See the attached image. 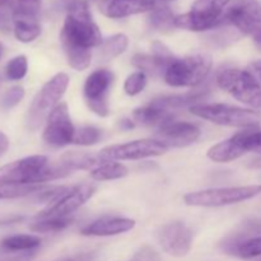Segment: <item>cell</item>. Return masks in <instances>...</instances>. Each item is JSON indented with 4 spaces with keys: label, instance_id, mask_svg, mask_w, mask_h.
<instances>
[{
    "label": "cell",
    "instance_id": "obj_38",
    "mask_svg": "<svg viewBox=\"0 0 261 261\" xmlns=\"http://www.w3.org/2000/svg\"><path fill=\"white\" fill-rule=\"evenodd\" d=\"M94 257H96V252H82V254L68 257L64 261H94Z\"/></svg>",
    "mask_w": 261,
    "mask_h": 261
},
{
    "label": "cell",
    "instance_id": "obj_5",
    "mask_svg": "<svg viewBox=\"0 0 261 261\" xmlns=\"http://www.w3.org/2000/svg\"><path fill=\"white\" fill-rule=\"evenodd\" d=\"M232 0H196L190 12L176 15L175 27L203 32L216 30L223 24L227 7Z\"/></svg>",
    "mask_w": 261,
    "mask_h": 261
},
{
    "label": "cell",
    "instance_id": "obj_40",
    "mask_svg": "<svg viewBox=\"0 0 261 261\" xmlns=\"http://www.w3.org/2000/svg\"><path fill=\"white\" fill-rule=\"evenodd\" d=\"M119 126L121 127V130H130L135 126V122L132 119H122L120 120Z\"/></svg>",
    "mask_w": 261,
    "mask_h": 261
},
{
    "label": "cell",
    "instance_id": "obj_8",
    "mask_svg": "<svg viewBox=\"0 0 261 261\" xmlns=\"http://www.w3.org/2000/svg\"><path fill=\"white\" fill-rule=\"evenodd\" d=\"M251 150H261V130L246 129L232 135L223 142L217 143L208 150V157L213 162L227 163L239 160L244 154Z\"/></svg>",
    "mask_w": 261,
    "mask_h": 261
},
{
    "label": "cell",
    "instance_id": "obj_37",
    "mask_svg": "<svg viewBox=\"0 0 261 261\" xmlns=\"http://www.w3.org/2000/svg\"><path fill=\"white\" fill-rule=\"evenodd\" d=\"M129 261H161V259L158 252L153 247L145 245V246L140 247Z\"/></svg>",
    "mask_w": 261,
    "mask_h": 261
},
{
    "label": "cell",
    "instance_id": "obj_31",
    "mask_svg": "<svg viewBox=\"0 0 261 261\" xmlns=\"http://www.w3.org/2000/svg\"><path fill=\"white\" fill-rule=\"evenodd\" d=\"M217 31H214L213 33L208 36V41L211 42L212 46H216V47H227V46L232 45L233 42H236L237 40L242 37L236 30H233L232 27L228 25H224V28H216Z\"/></svg>",
    "mask_w": 261,
    "mask_h": 261
},
{
    "label": "cell",
    "instance_id": "obj_23",
    "mask_svg": "<svg viewBox=\"0 0 261 261\" xmlns=\"http://www.w3.org/2000/svg\"><path fill=\"white\" fill-rule=\"evenodd\" d=\"M13 31L20 42H32L41 35V25L36 15H14Z\"/></svg>",
    "mask_w": 261,
    "mask_h": 261
},
{
    "label": "cell",
    "instance_id": "obj_14",
    "mask_svg": "<svg viewBox=\"0 0 261 261\" xmlns=\"http://www.w3.org/2000/svg\"><path fill=\"white\" fill-rule=\"evenodd\" d=\"M75 127L71 122L66 103H59L46 120L43 140L54 148L66 147L74 142Z\"/></svg>",
    "mask_w": 261,
    "mask_h": 261
},
{
    "label": "cell",
    "instance_id": "obj_4",
    "mask_svg": "<svg viewBox=\"0 0 261 261\" xmlns=\"http://www.w3.org/2000/svg\"><path fill=\"white\" fill-rule=\"evenodd\" d=\"M68 84L69 76L65 73H58L43 84L28 109L27 127L31 132H36L42 126L43 122L59 105L68 88Z\"/></svg>",
    "mask_w": 261,
    "mask_h": 261
},
{
    "label": "cell",
    "instance_id": "obj_35",
    "mask_svg": "<svg viewBox=\"0 0 261 261\" xmlns=\"http://www.w3.org/2000/svg\"><path fill=\"white\" fill-rule=\"evenodd\" d=\"M18 0H0V30H9Z\"/></svg>",
    "mask_w": 261,
    "mask_h": 261
},
{
    "label": "cell",
    "instance_id": "obj_6",
    "mask_svg": "<svg viewBox=\"0 0 261 261\" xmlns=\"http://www.w3.org/2000/svg\"><path fill=\"white\" fill-rule=\"evenodd\" d=\"M212 68L208 55L175 58L163 71V79L171 87H196L204 82Z\"/></svg>",
    "mask_w": 261,
    "mask_h": 261
},
{
    "label": "cell",
    "instance_id": "obj_39",
    "mask_svg": "<svg viewBox=\"0 0 261 261\" xmlns=\"http://www.w3.org/2000/svg\"><path fill=\"white\" fill-rule=\"evenodd\" d=\"M8 148H9V139H8V137L4 133L0 132V157H2L3 154H5Z\"/></svg>",
    "mask_w": 261,
    "mask_h": 261
},
{
    "label": "cell",
    "instance_id": "obj_48",
    "mask_svg": "<svg viewBox=\"0 0 261 261\" xmlns=\"http://www.w3.org/2000/svg\"><path fill=\"white\" fill-rule=\"evenodd\" d=\"M260 152H261V150H260Z\"/></svg>",
    "mask_w": 261,
    "mask_h": 261
},
{
    "label": "cell",
    "instance_id": "obj_24",
    "mask_svg": "<svg viewBox=\"0 0 261 261\" xmlns=\"http://www.w3.org/2000/svg\"><path fill=\"white\" fill-rule=\"evenodd\" d=\"M40 245L41 239L35 234H13L0 241V249L12 254H27L38 249Z\"/></svg>",
    "mask_w": 261,
    "mask_h": 261
},
{
    "label": "cell",
    "instance_id": "obj_22",
    "mask_svg": "<svg viewBox=\"0 0 261 261\" xmlns=\"http://www.w3.org/2000/svg\"><path fill=\"white\" fill-rule=\"evenodd\" d=\"M133 121L135 124L144 125V126H163L168 122L173 121V112L163 110L154 106L153 103L144 107L134 110L133 112Z\"/></svg>",
    "mask_w": 261,
    "mask_h": 261
},
{
    "label": "cell",
    "instance_id": "obj_15",
    "mask_svg": "<svg viewBox=\"0 0 261 261\" xmlns=\"http://www.w3.org/2000/svg\"><path fill=\"white\" fill-rule=\"evenodd\" d=\"M157 239L166 254L173 257H184L190 252L194 234L190 227L175 221L163 224L158 231Z\"/></svg>",
    "mask_w": 261,
    "mask_h": 261
},
{
    "label": "cell",
    "instance_id": "obj_13",
    "mask_svg": "<svg viewBox=\"0 0 261 261\" xmlns=\"http://www.w3.org/2000/svg\"><path fill=\"white\" fill-rule=\"evenodd\" d=\"M114 83V73L107 69H97L91 73L84 83L83 96L87 106L97 116L110 114L109 93Z\"/></svg>",
    "mask_w": 261,
    "mask_h": 261
},
{
    "label": "cell",
    "instance_id": "obj_19",
    "mask_svg": "<svg viewBox=\"0 0 261 261\" xmlns=\"http://www.w3.org/2000/svg\"><path fill=\"white\" fill-rule=\"evenodd\" d=\"M135 227V221L122 217H102L92 223L87 224L81 229L83 236H116L132 231Z\"/></svg>",
    "mask_w": 261,
    "mask_h": 261
},
{
    "label": "cell",
    "instance_id": "obj_26",
    "mask_svg": "<svg viewBox=\"0 0 261 261\" xmlns=\"http://www.w3.org/2000/svg\"><path fill=\"white\" fill-rule=\"evenodd\" d=\"M42 188L43 185H24V184L0 181V200H8V199H18L24 198V196L28 195H35Z\"/></svg>",
    "mask_w": 261,
    "mask_h": 261
},
{
    "label": "cell",
    "instance_id": "obj_44",
    "mask_svg": "<svg viewBox=\"0 0 261 261\" xmlns=\"http://www.w3.org/2000/svg\"><path fill=\"white\" fill-rule=\"evenodd\" d=\"M22 2H28V3H36V4H41V0H22Z\"/></svg>",
    "mask_w": 261,
    "mask_h": 261
},
{
    "label": "cell",
    "instance_id": "obj_10",
    "mask_svg": "<svg viewBox=\"0 0 261 261\" xmlns=\"http://www.w3.org/2000/svg\"><path fill=\"white\" fill-rule=\"evenodd\" d=\"M96 193V186L93 184H82L75 186H66L63 193L51 201L42 212L36 216V218H65L70 217L78 211L83 204H86Z\"/></svg>",
    "mask_w": 261,
    "mask_h": 261
},
{
    "label": "cell",
    "instance_id": "obj_29",
    "mask_svg": "<svg viewBox=\"0 0 261 261\" xmlns=\"http://www.w3.org/2000/svg\"><path fill=\"white\" fill-rule=\"evenodd\" d=\"M175 15L168 7H158L150 12L149 24L150 27L158 31H167L175 27Z\"/></svg>",
    "mask_w": 261,
    "mask_h": 261
},
{
    "label": "cell",
    "instance_id": "obj_28",
    "mask_svg": "<svg viewBox=\"0 0 261 261\" xmlns=\"http://www.w3.org/2000/svg\"><path fill=\"white\" fill-rule=\"evenodd\" d=\"M129 173V170L122 163L107 162L99 165L91 171V177L96 181H110L122 178Z\"/></svg>",
    "mask_w": 261,
    "mask_h": 261
},
{
    "label": "cell",
    "instance_id": "obj_21",
    "mask_svg": "<svg viewBox=\"0 0 261 261\" xmlns=\"http://www.w3.org/2000/svg\"><path fill=\"white\" fill-rule=\"evenodd\" d=\"M208 89H199V91L189 92V93L184 94H172V96H163L160 98L153 99L150 103L154 106L161 107L167 111H176V110L181 109H190V107L195 106V105L203 103L201 101L208 98Z\"/></svg>",
    "mask_w": 261,
    "mask_h": 261
},
{
    "label": "cell",
    "instance_id": "obj_25",
    "mask_svg": "<svg viewBox=\"0 0 261 261\" xmlns=\"http://www.w3.org/2000/svg\"><path fill=\"white\" fill-rule=\"evenodd\" d=\"M129 45V40L124 33H117L111 37L103 40V42L98 46L97 50V60L98 63H107L116 56L125 53Z\"/></svg>",
    "mask_w": 261,
    "mask_h": 261
},
{
    "label": "cell",
    "instance_id": "obj_42",
    "mask_svg": "<svg viewBox=\"0 0 261 261\" xmlns=\"http://www.w3.org/2000/svg\"><path fill=\"white\" fill-rule=\"evenodd\" d=\"M252 38H254V42H255V45H256V47L261 51V30L259 31V32L255 33V35L252 36Z\"/></svg>",
    "mask_w": 261,
    "mask_h": 261
},
{
    "label": "cell",
    "instance_id": "obj_43",
    "mask_svg": "<svg viewBox=\"0 0 261 261\" xmlns=\"http://www.w3.org/2000/svg\"><path fill=\"white\" fill-rule=\"evenodd\" d=\"M250 167L252 168H261V157L256 158V160H252L250 163Z\"/></svg>",
    "mask_w": 261,
    "mask_h": 261
},
{
    "label": "cell",
    "instance_id": "obj_33",
    "mask_svg": "<svg viewBox=\"0 0 261 261\" xmlns=\"http://www.w3.org/2000/svg\"><path fill=\"white\" fill-rule=\"evenodd\" d=\"M28 70V61L24 55H19L13 58L5 68V74L7 78L10 81H20L24 78Z\"/></svg>",
    "mask_w": 261,
    "mask_h": 261
},
{
    "label": "cell",
    "instance_id": "obj_20",
    "mask_svg": "<svg viewBox=\"0 0 261 261\" xmlns=\"http://www.w3.org/2000/svg\"><path fill=\"white\" fill-rule=\"evenodd\" d=\"M222 249L226 254L232 256L254 261L261 257V234L241 237L233 233L224 240Z\"/></svg>",
    "mask_w": 261,
    "mask_h": 261
},
{
    "label": "cell",
    "instance_id": "obj_3",
    "mask_svg": "<svg viewBox=\"0 0 261 261\" xmlns=\"http://www.w3.org/2000/svg\"><path fill=\"white\" fill-rule=\"evenodd\" d=\"M216 82L219 88L242 103L252 109H261V84L251 70L222 68L216 73Z\"/></svg>",
    "mask_w": 261,
    "mask_h": 261
},
{
    "label": "cell",
    "instance_id": "obj_45",
    "mask_svg": "<svg viewBox=\"0 0 261 261\" xmlns=\"http://www.w3.org/2000/svg\"><path fill=\"white\" fill-rule=\"evenodd\" d=\"M2 54H3V46L2 43H0V58H2Z\"/></svg>",
    "mask_w": 261,
    "mask_h": 261
},
{
    "label": "cell",
    "instance_id": "obj_18",
    "mask_svg": "<svg viewBox=\"0 0 261 261\" xmlns=\"http://www.w3.org/2000/svg\"><path fill=\"white\" fill-rule=\"evenodd\" d=\"M154 8V0H101L99 3L102 14L112 19L152 12Z\"/></svg>",
    "mask_w": 261,
    "mask_h": 261
},
{
    "label": "cell",
    "instance_id": "obj_27",
    "mask_svg": "<svg viewBox=\"0 0 261 261\" xmlns=\"http://www.w3.org/2000/svg\"><path fill=\"white\" fill-rule=\"evenodd\" d=\"M71 217L65 218H35L30 224V229L36 233H58L71 224Z\"/></svg>",
    "mask_w": 261,
    "mask_h": 261
},
{
    "label": "cell",
    "instance_id": "obj_32",
    "mask_svg": "<svg viewBox=\"0 0 261 261\" xmlns=\"http://www.w3.org/2000/svg\"><path fill=\"white\" fill-rule=\"evenodd\" d=\"M102 132L98 127L89 126V125H84L81 126L78 130H75V135H74V144L83 145V147H89V145L97 144L101 140Z\"/></svg>",
    "mask_w": 261,
    "mask_h": 261
},
{
    "label": "cell",
    "instance_id": "obj_17",
    "mask_svg": "<svg viewBox=\"0 0 261 261\" xmlns=\"http://www.w3.org/2000/svg\"><path fill=\"white\" fill-rule=\"evenodd\" d=\"M200 129L185 121H171L158 127L154 139L170 148H182L193 144L200 138Z\"/></svg>",
    "mask_w": 261,
    "mask_h": 261
},
{
    "label": "cell",
    "instance_id": "obj_30",
    "mask_svg": "<svg viewBox=\"0 0 261 261\" xmlns=\"http://www.w3.org/2000/svg\"><path fill=\"white\" fill-rule=\"evenodd\" d=\"M132 64L144 74L162 76V64L155 56L147 55V54H137L133 56Z\"/></svg>",
    "mask_w": 261,
    "mask_h": 261
},
{
    "label": "cell",
    "instance_id": "obj_7",
    "mask_svg": "<svg viewBox=\"0 0 261 261\" xmlns=\"http://www.w3.org/2000/svg\"><path fill=\"white\" fill-rule=\"evenodd\" d=\"M259 194H261V185L206 189V190L186 194L184 196V201H185L186 205L190 206L216 208V206L232 205V204H239L241 201L250 200Z\"/></svg>",
    "mask_w": 261,
    "mask_h": 261
},
{
    "label": "cell",
    "instance_id": "obj_36",
    "mask_svg": "<svg viewBox=\"0 0 261 261\" xmlns=\"http://www.w3.org/2000/svg\"><path fill=\"white\" fill-rule=\"evenodd\" d=\"M24 97V88L20 86L12 87L10 89H8L2 97V101H0V107L3 110H10L13 107L17 106L22 98Z\"/></svg>",
    "mask_w": 261,
    "mask_h": 261
},
{
    "label": "cell",
    "instance_id": "obj_9",
    "mask_svg": "<svg viewBox=\"0 0 261 261\" xmlns=\"http://www.w3.org/2000/svg\"><path fill=\"white\" fill-rule=\"evenodd\" d=\"M47 166L48 160L45 155H30L0 167V181L24 185H41L45 182Z\"/></svg>",
    "mask_w": 261,
    "mask_h": 261
},
{
    "label": "cell",
    "instance_id": "obj_1",
    "mask_svg": "<svg viewBox=\"0 0 261 261\" xmlns=\"http://www.w3.org/2000/svg\"><path fill=\"white\" fill-rule=\"evenodd\" d=\"M66 10L68 13L61 28L60 41L69 65L81 71L91 64V48L98 47L103 40L86 0H71Z\"/></svg>",
    "mask_w": 261,
    "mask_h": 261
},
{
    "label": "cell",
    "instance_id": "obj_41",
    "mask_svg": "<svg viewBox=\"0 0 261 261\" xmlns=\"http://www.w3.org/2000/svg\"><path fill=\"white\" fill-rule=\"evenodd\" d=\"M251 68H252V73L256 74L259 76V79L261 81V60H256L251 64Z\"/></svg>",
    "mask_w": 261,
    "mask_h": 261
},
{
    "label": "cell",
    "instance_id": "obj_34",
    "mask_svg": "<svg viewBox=\"0 0 261 261\" xmlns=\"http://www.w3.org/2000/svg\"><path fill=\"white\" fill-rule=\"evenodd\" d=\"M145 86H147V74L143 71H135L130 74L125 81L124 91L129 96H137L145 88Z\"/></svg>",
    "mask_w": 261,
    "mask_h": 261
},
{
    "label": "cell",
    "instance_id": "obj_12",
    "mask_svg": "<svg viewBox=\"0 0 261 261\" xmlns=\"http://www.w3.org/2000/svg\"><path fill=\"white\" fill-rule=\"evenodd\" d=\"M168 150L166 145L157 139H140L134 142L115 144L103 148L98 153V157L103 162L114 161H135L148 157H157L165 154Z\"/></svg>",
    "mask_w": 261,
    "mask_h": 261
},
{
    "label": "cell",
    "instance_id": "obj_47",
    "mask_svg": "<svg viewBox=\"0 0 261 261\" xmlns=\"http://www.w3.org/2000/svg\"><path fill=\"white\" fill-rule=\"evenodd\" d=\"M0 82H2V81H0Z\"/></svg>",
    "mask_w": 261,
    "mask_h": 261
},
{
    "label": "cell",
    "instance_id": "obj_16",
    "mask_svg": "<svg viewBox=\"0 0 261 261\" xmlns=\"http://www.w3.org/2000/svg\"><path fill=\"white\" fill-rule=\"evenodd\" d=\"M99 162L101 158L98 155L81 152H68L58 162L48 163L45 172V182L66 177L74 171L91 170Z\"/></svg>",
    "mask_w": 261,
    "mask_h": 261
},
{
    "label": "cell",
    "instance_id": "obj_46",
    "mask_svg": "<svg viewBox=\"0 0 261 261\" xmlns=\"http://www.w3.org/2000/svg\"><path fill=\"white\" fill-rule=\"evenodd\" d=\"M254 261H261V257H259V259H256V260H254Z\"/></svg>",
    "mask_w": 261,
    "mask_h": 261
},
{
    "label": "cell",
    "instance_id": "obj_2",
    "mask_svg": "<svg viewBox=\"0 0 261 261\" xmlns=\"http://www.w3.org/2000/svg\"><path fill=\"white\" fill-rule=\"evenodd\" d=\"M189 110L200 119L223 126L255 129L261 124V111L226 103H200Z\"/></svg>",
    "mask_w": 261,
    "mask_h": 261
},
{
    "label": "cell",
    "instance_id": "obj_11",
    "mask_svg": "<svg viewBox=\"0 0 261 261\" xmlns=\"http://www.w3.org/2000/svg\"><path fill=\"white\" fill-rule=\"evenodd\" d=\"M222 25L232 27L241 36H254L261 30V3L259 0H234L227 7Z\"/></svg>",
    "mask_w": 261,
    "mask_h": 261
}]
</instances>
